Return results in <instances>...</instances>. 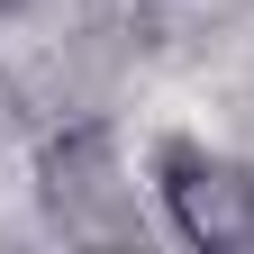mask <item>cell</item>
I'll return each instance as SVG.
<instances>
[{
    "instance_id": "6da1fadb",
    "label": "cell",
    "mask_w": 254,
    "mask_h": 254,
    "mask_svg": "<svg viewBox=\"0 0 254 254\" xmlns=\"http://www.w3.org/2000/svg\"><path fill=\"white\" fill-rule=\"evenodd\" d=\"M27 190H37V218L64 245H145V209L127 200L109 109L46 118L37 127V154H27Z\"/></svg>"
},
{
    "instance_id": "7a4b0ae2",
    "label": "cell",
    "mask_w": 254,
    "mask_h": 254,
    "mask_svg": "<svg viewBox=\"0 0 254 254\" xmlns=\"http://www.w3.org/2000/svg\"><path fill=\"white\" fill-rule=\"evenodd\" d=\"M154 209L190 254H254V164L209 136H154Z\"/></svg>"
},
{
    "instance_id": "3957f363",
    "label": "cell",
    "mask_w": 254,
    "mask_h": 254,
    "mask_svg": "<svg viewBox=\"0 0 254 254\" xmlns=\"http://www.w3.org/2000/svg\"><path fill=\"white\" fill-rule=\"evenodd\" d=\"M27 118H37V100H27V73H18V64H0V145H9Z\"/></svg>"
},
{
    "instance_id": "277c9868",
    "label": "cell",
    "mask_w": 254,
    "mask_h": 254,
    "mask_svg": "<svg viewBox=\"0 0 254 254\" xmlns=\"http://www.w3.org/2000/svg\"><path fill=\"white\" fill-rule=\"evenodd\" d=\"M27 9H46V0H0V18H27Z\"/></svg>"
}]
</instances>
